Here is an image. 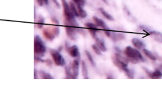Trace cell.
Instances as JSON below:
<instances>
[{"instance_id": "cell-1", "label": "cell", "mask_w": 162, "mask_h": 89, "mask_svg": "<svg viewBox=\"0 0 162 89\" xmlns=\"http://www.w3.org/2000/svg\"><path fill=\"white\" fill-rule=\"evenodd\" d=\"M62 3L63 8V14L65 18V24L69 26L78 27L79 24L75 20V16L72 14L68 3L66 0H62Z\"/></svg>"}, {"instance_id": "cell-8", "label": "cell", "mask_w": 162, "mask_h": 89, "mask_svg": "<svg viewBox=\"0 0 162 89\" xmlns=\"http://www.w3.org/2000/svg\"><path fill=\"white\" fill-rule=\"evenodd\" d=\"M65 32L66 36L71 40H75L76 37V34L77 32V27L72 26H65Z\"/></svg>"}, {"instance_id": "cell-6", "label": "cell", "mask_w": 162, "mask_h": 89, "mask_svg": "<svg viewBox=\"0 0 162 89\" xmlns=\"http://www.w3.org/2000/svg\"><path fill=\"white\" fill-rule=\"evenodd\" d=\"M144 69V71H145L148 77L152 79H160L162 78V71H161V69H156L155 71H151L146 68L143 67L142 68Z\"/></svg>"}, {"instance_id": "cell-14", "label": "cell", "mask_w": 162, "mask_h": 89, "mask_svg": "<svg viewBox=\"0 0 162 89\" xmlns=\"http://www.w3.org/2000/svg\"><path fill=\"white\" fill-rule=\"evenodd\" d=\"M110 38L114 42H117L119 40H122L125 39V36L122 33L116 32H111Z\"/></svg>"}, {"instance_id": "cell-37", "label": "cell", "mask_w": 162, "mask_h": 89, "mask_svg": "<svg viewBox=\"0 0 162 89\" xmlns=\"http://www.w3.org/2000/svg\"><path fill=\"white\" fill-rule=\"evenodd\" d=\"M102 1H103L104 3H106V4H107V5L108 4V1H107V0H102Z\"/></svg>"}, {"instance_id": "cell-26", "label": "cell", "mask_w": 162, "mask_h": 89, "mask_svg": "<svg viewBox=\"0 0 162 89\" xmlns=\"http://www.w3.org/2000/svg\"><path fill=\"white\" fill-rule=\"evenodd\" d=\"M85 27L87 28L88 29H96L98 30V26L94 24L91 23V22H87L85 24Z\"/></svg>"}, {"instance_id": "cell-33", "label": "cell", "mask_w": 162, "mask_h": 89, "mask_svg": "<svg viewBox=\"0 0 162 89\" xmlns=\"http://www.w3.org/2000/svg\"><path fill=\"white\" fill-rule=\"evenodd\" d=\"M37 4L39 5L40 6H43V5H44L43 0H36Z\"/></svg>"}, {"instance_id": "cell-35", "label": "cell", "mask_w": 162, "mask_h": 89, "mask_svg": "<svg viewBox=\"0 0 162 89\" xmlns=\"http://www.w3.org/2000/svg\"><path fill=\"white\" fill-rule=\"evenodd\" d=\"M38 72V71H37L36 69H34V78H37V75L38 74H37V73Z\"/></svg>"}, {"instance_id": "cell-4", "label": "cell", "mask_w": 162, "mask_h": 89, "mask_svg": "<svg viewBox=\"0 0 162 89\" xmlns=\"http://www.w3.org/2000/svg\"><path fill=\"white\" fill-rule=\"evenodd\" d=\"M112 61L115 66L121 70H123L125 67H127L129 64V59L122 56L120 53H117L112 57Z\"/></svg>"}, {"instance_id": "cell-34", "label": "cell", "mask_w": 162, "mask_h": 89, "mask_svg": "<svg viewBox=\"0 0 162 89\" xmlns=\"http://www.w3.org/2000/svg\"><path fill=\"white\" fill-rule=\"evenodd\" d=\"M53 1L54 3H55V4L56 5L57 7H58V8L60 7V4H59V3H58V0H53Z\"/></svg>"}, {"instance_id": "cell-27", "label": "cell", "mask_w": 162, "mask_h": 89, "mask_svg": "<svg viewBox=\"0 0 162 89\" xmlns=\"http://www.w3.org/2000/svg\"><path fill=\"white\" fill-rule=\"evenodd\" d=\"M92 49H93V50L94 51V52L97 55H101V49L99 48V47H98V46L96 45V44H93V46H92Z\"/></svg>"}, {"instance_id": "cell-21", "label": "cell", "mask_w": 162, "mask_h": 89, "mask_svg": "<svg viewBox=\"0 0 162 89\" xmlns=\"http://www.w3.org/2000/svg\"><path fill=\"white\" fill-rule=\"evenodd\" d=\"M65 75H66V78L74 79V76H73L72 67L70 68V67H69V66H66L65 67Z\"/></svg>"}, {"instance_id": "cell-11", "label": "cell", "mask_w": 162, "mask_h": 89, "mask_svg": "<svg viewBox=\"0 0 162 89\" xmlns=\"http://www.w3.org/2000/svg\"><path fill=\"white\" fill-rule=\"evenodd\" d=\"M93 20L95 22V24H96L98 27H100L103 29L104 30H110L109 27H108V25H106V24L104 22L102 19H101L100 18H98L97 17H93Z\"/></svg>"}, {"instance_id": "cell-22", "label": "cell", "mask_w": 162, "mask_h": 89, "mask_svg": "<svg viewBox=\"0 0 162 89\" xmlns=\"http://www.w3.org/2000/svg\"><path fill=\"white\" fill-rule=\"evenodd\" d=\"M70 8V10L72 13V14L74 15L75 17H79L78 15V12H77V8H76V6L75 5V3L73 2H70L69 3Z\"/></svg>"}, {"instance_id": "cell-12", "label": "cell", "mask_w": 162, "mask_h": 89, "mask_svg": "<svg viewBox=\"0 0 162 89\" xmlns=\"http://www.w3.org/2000/svg\"><path fill=\"white\" fill-rule=\"evenodd\" d=\"M148 33L152 37V39H154L156 42L162 44V34L161 32L155 30H152L149 32Z\"/></svg>"}, {"instance_id": "cell-19", "label": "cell", "mask_w": 162, "mask_h": 89, "mask_svg": "<svg viewBox=\"0 0 162 89\" xmlns=\"http://www.w3.org/2000/svg\"><path fill=\"white\" fill-rule=\"evenodd\" d=\"M82 73L83 78L84 79H88L89 78V74H88V70L87 66L85 65V63L84 61L82 62Z\"/></svg>"}, {"instance_id": "cell-2", "label": "cell", "mask_w": 162, "mask_h": 89, "mask_svg": "<svg viewBox=\"0 0 162 89\" xmlns=\"http://www.w3.org/2000/svg\"><path fill=\"white\" fill-rule=\"evenodd\" d=\"M123 53L127 58L132 60L133 62L134 61V63L145 61L144 58L142 56L141 53L139 51V50L131 46L126 47L123 51Z\"/></svg>"}, {"instance_id": "cell-30", "label": "cell", "mask_w": 162, "mask_h": 89, "mask_svg": "<svg viewBox=\"0 0 162 89\" xmlns=\"http://www.w3.org/2000/svg\"><path fill=\"white\" fill-rule=\"evenodd\" d=\"M52 28V30L53 32V33L55 34V35L56 36H58L59 34H60V28L59 27H57V26H55Z\"/></svg>"}, {"instance_id": "cell-18", "label": "cell", "mask_w": 162, "mask_h": 89, "mask_svg": "<svg viewBox=\"0 0 162 89\" xmlns=\"http://www.w3.org/2000/svg\"><path fill=\"white\" fill-rule=\"evenodd\" d=\"M77 8L78 15L79 17H81V18H85L87 17V12L83 9V7H82V6H77Z\"/></svg>"}, {"instance_id": "cell-29", "label": "cell", "mask_w": 162, "mask_h": 89, "mask_svg": "<svg viewBox=\"0 0 162 89\" xmlns=\"http://www.w3.org/2000/svg\"><path fill=\"white\" fill-rule=\"evenodd\" d=\"M88 30H89V32L91 37L94 38V39H96V38L97 37L96 34H97L98 30H96V29H88Z\"/></svg>"}, {"instance_id": "cell-24", "label": "cell", "mask_w": 162, "mask_h": 89, "mask_svg": "<svg viewBox=\"0 0 162 89\" xmlns=\"http://www.w3.org/2000/svg\"><path fill=\"white\" fill-rule=\"evenodd\" d=\"M85 55H86L87 58L89 60V61L90 62L91 65L93 66H94V67H95V66H96V63H95V61H94V60L93 58V56H92V55H91V54L88 51H85Z\"/></svg>"}, {"instance_id": "cell-10", "label": "cell", "mask_w": 162, "mask_h": 89, "mask_svg": "<svg viewBox=\"0 0 162 89\" xmlns=\"http://www.w3.org/2000/svg\"><path fill=\"white\" fill-rule=\"evenodd\" d=\"M43 34L46 39L49 40L50 41L53 40L56 37L55 34L53 33L52 28H44V29H43Z\"/></svg>"}, {"instance_id": "cell-5", "label": "cell", "mask_w": 162, "mask_h": 89, "mask_svg": "<svg viewBox=\"0 0 162 89\" xmlns=\"http://www.w3.org/2000/svg\"><path fill=\"white\" fill-rule=\"evenodd\" d=\"M50 54L55 65L58 66H65V59L61 54H60L59 51H57L55 49H52L50 51Z\"/></svg>"}, {"instance_id": "cell-13", "label": "cell", "mask_w": 162, "mask_h": 89, "mask_svg": "<svg viewBox=\"0 0 162 89\" xmlns=\"http://www.w3.org/2000/svg\"><path fill=\"white\" fill-rule=\"evenodd\" d=\"M79 62L78 60H74L72 64V70L74 76V79L77 78L79 76Z\"/></svg>"}, {"instance_id": "cell-7", "label": "cell", "mask_w": 162, "mask_h": 89, "mask_svg": "<svg viewBox=\"0 0 162 89\" xmlns=\"http://www.w3.org/2000/svg\"><path fill=\"white\" fill-rule=\"evenodd\" d=\"M66 49L70 56L72 57V58H78V57H79L80 53H79L78 47L76 45L68 46V45H67L66 43Z\"/></svg>"}, {"instance_id": "cell-17", "label": "cell", "mask_w": 162, "mask_h": 89, "mask_svg": "<svg viewBox=\"0 0 162 89\" xmlns=\"http://www.w3.org/2000/svg\"><path fill=\"white\" fill-rule=\"evenodd\" d=\"M142 52H143L144 53V55L147 57V58H148L149 59H150V60H151V61H156L157 60V57L155 56L153 53H152L150 51H149L148 49H145L144 48L143 49H142Z\"/></svg>"}, {"instance_id": "cell-3", "label": "cell", "mask_w": 162, "mask_h": 89, "mask_svg": "<svg viewBox=\"0 0 162 89\" xmlns=\"http://www.w3.org/2000/svg\"><path fill=\"white\" fill-rule=\"evenodd\" d=\"M46 52V47L42 39L39 36L34 37V53L35 55L40 57L44 56Z\"/></svg>"}, {"instance_id": "cell-9", "label": "cell", "mask_w": 162, "mask_h": 89, "mask_svg": "<svg viewBox=\"0 0 162 89\" xmlns=\"http://www.w3.org/2000/svg\"><path fill=\"white\" fill-rule=\"evenodd\" d=\"M132 44L135 48L138 50H142L146 46L143 41H142L141 39H139V38H136V37L133 38L132 39Z\"/></svg>"}, {"instance_id": "cell-16", "label": "cell", "mask_w": 162, "mask_h": 89, "mask_svg": "<svg viewBox=\"0 0 162 89\" xmlns=\"http://www.w3.org/2000/svg\"><path fill=\"white\" fill-rule=\"evenodd\" d=\"M99 10L101 12V13L102 14L103 17L105 18L106 19H107L108 20H110V21H114V20H115V18H114L113 16L111 14H110L109 13H108L106 10H104V9L103 8H100L99 9Z\"/></svg>"}, {"instance_id": "cell-32", "label": "cell", "mask_w": 162, "mask_h": 89, "mask_svg": "<svg viewBox=\"0 0 162 89\" xmlns=\"http://www.w3.org/2000/svg\"><path fill=\"white\" fill-rule=\"evenodd\" d=\"M104 34H105V35L108 37H110V36H111V31L110 30H104Z\"/></svg>"}, {"instance_id": "cell-28", "label": "cell", "mask_w": 162, "mask_h": 89, "mask_svg": "<svg viewBox=\"0 0 162 89\" xmlns=\"http://www.w3.org/2000/svg\"><path fill=\"white\" fill-rule=\"evenodd\" d=\"M73 1L77 6H80L82 7H83L85 4V0H73Z\"/></svg>"}, {"instance_id": "cell-31", "label": "cell", "mask_w": 162, "mask_h": 89, "mask_svg": "<svg viewBox=\"0 0 162 89\" xmlns=\"http://www.w3.org/2000/svg\"><path fill=\"white\" fill-rule=\"evenodd\" d=\"M52 21L54 24H56V25L59 24V21L57 20L55 17H52Z\"/></svg>"}, {"instance_id": "cell-23", "label": "cell", "mask_w": 162, "mask_h": 89, "mask_svg": "<svg viewBox=\"0 0 162 89\" xmlns=\"http://www.w3.org/2000/svg\"><path fill=\"white\" fill-rule=\"evenodd\" d=\"M39 75L41 76V78H43V79H53V77L52 75H51L49 73H47L44 71H40L39 72Z\"/></svg>"}, {"instance_id": "cell-25", "label": "cell", "mask_w": 162, "mask_h": 89, "mask_svg": "<svg viewBox=\"0 0 162 89\" xmlns=\"http://www.w3.org/2000/svg\"><path fill=\"white\" fill-rule=\"evenodd\" d=\"M44 17L40 16V17H39V18H38L36 22L37 27L38 28H42L44 26Z\"/></svg>"}, {"instance_id": "cell-15", "label": "cell", "mask_w": 162, "mask_h": 89, "mask_svg": "<svg viewBox=\"0 0 162 89\" xmlns=\"http://www.w3.org/2000/svg\"><path fill=\"white\" fill-rule=\"evenodd\" d=\"M95 42H96V44L98 46V47L101 49L102 52H106L107 51V47L106 46L105 42L103 39H101L99 37H96L95 39Z\"/></svg>"}, {"instance_id": "cell-20", "label": "cell", "mask_w": 162, "mask_h": 89, "mask_svg": "<svg viewBox=\"0 0 162 89\" xmlns=\"http://www.w3.org/2000/svg\"><path fill=\"white\" fill-rule=\"evenodd\" d=\"M123 71H124L125 74L126 75L127 77L129 78L130 79H133L134 78V72L132 69H129L127 67H125L124 69H123Z\"/></svg>"}, {"instance_id": "cell-38", "label": "cell", "mask_w": 162, "mask_h": 89, "mask_svg": "<svg viewBox=\"0 0 162 89\" xmlns=\"http://www.w3.org/2000/svg\"><path fill=\"white\" fill-rule=\"evenodd\" d=\"M160 68L161 70H162V65H161L160 66Z\"/></svg>"}, {"instance_id": "cell-36", "label": "cell", "mask_w": 162, "mask_h": 89, "mask_svg": "<svg viewBox=\"0 0 162 89\" xmlns=\"http://www.w3.org/2000/svg\"><path fill=\"white\" fill-rule=\"evenodd\" d=\"M44 3L45 5H47L49 4V0H43Z\"/></svg>"}]
</instances>
